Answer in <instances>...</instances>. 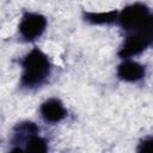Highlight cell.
I'll list each match as a JSON object with an SVG mask.
<instances>
[{
  "mask_svg": "<svg viewBox=\"0 0 153 153\" xmlns=\"http://www.w3.org/2000/svg\"><path fill=\"white\" fill-rule=\"evenodd\" d=\"M47 149H48L47 141L43 137H41L38 134L32 136L31 139H29L27 142L25 143V151H27V152L43 153V152H47Z\"/></svg>",
  "mask_w": 153,
  "mask_h": 153,
  "instance_id": "cell-9",
  "label": "cell"
},
{
  "mask_svg": "<svg viewBox=\"0 0 153 153\" xmlns=\"http://www.w3.org/2000/svg\"><path fill=\"white\" fill-rule=\"evenodd\" d=\"M152 41H153L152 31L130 32L126 37L121 49L118 50V56L121 59H129L133 56H137L151 45Z\"/></svg>",
  "mask_w": 153,
  "mask_h": 153,
  "instance_id": "cell-3",
  "label": "cell"
},
{
  "mask_svg": "<svg viewBox=\"0 0 153 153\" xmlns=\"http://www.w3.org/2000/svg\"><path fill=\"white\" fill-rule=\"evenodd\" d=\"M47 29V19L41 13L26 12L19 23V33L26 42L41 37Z\"/></svg>",
  "mask_w": 153,
  "mask_h": 153,
  "instance_id": "cell-4",
  "label": "cell"
},
{
  "mask_svg": "<svg viewBox=\"0 0 153 153\" xmlns=\"http://www.w3.org/2000/svg\"><path fill=\"white\" fill-rule=\"evenodd\" d=\"M117 22L127 32L153 31V17L151 10L141 2L131 4L118 12Z\"/></svg>",
  "mask_w": 153,
  "mask_h": 153,
  "instance_id": "cell-2",
  "label": "cell"
},
{
  "mask_svg": "<svg viewBox=\"0 0 153 153\" xmlns=\"http://www.w3.org/2000/svg\"><path fill=\"white\" fill-rule=\"evenodd\" d=\"M145 74H146L145 66L133 60L124 59V61L120 63V66L117 67V76L122 81L136 82L140 81L145 76Z\"/></svg>",
  "mask_w": 153,
  "mask_h": 153,
  "instance_id": "cell-6",
  "label": "cell"
},
{
  "mask_svg": "<svg viewBox=\"0 0 153 153\" xmlns=\"http://www.w3.org/2000/svg\"><path fill=\"white\" fill-rule=\"evenodd\" d=\"M118 11L112 10L108 12H84L85 22L93 25H108L117 22Z\"/></svg>",
  "mask_w": 153,
  "mask_h": 153,
  "instance_id": "cell-8",
  "label": "cell"
},
{
  "mask_svg": "<svg viewBox=\"0 0 153 153\" xmlns=\"http://www.w3.org/2000/svg\"><path fill=\"white\" fill-rule=\"evenodd\" d=\"M38 131H39V128H38V126L36 123L30 122V121L20 122L13 129V135H12L11 142L13 145L26 143L27 140L31 139L32 136L37 135Z\"/></svg>",
  "mask_w": 153,
  "mask_h": 153,
  "instance_id": "cell-7",
  "label": "cell"
},
{
  "mask_svg": "<svg viewBox=\"0 0 153 153\" xmlns=\"http://www.w3.org/2000/svg\"><path fill=\"white\" fill-rule=\"evenodd\" d=\"M151 143H152V137H147V139H143L139 146V151L140 152H146L151 147Z\"/></svg>",
  "mask_w": 153,
  "mask_h": 153,
  "instance_id": "cell-10",
  "label": "cell"
},
{
  "mask_svg": "<svg viewBox=\"0 0 153 153\" xmlns=\"http://www.w3.org/2000/svg\"><path fill=\"white\" fill-rule=\"evenodd\" d=\"M39 112L42 118L48 123H59L67 116V110L57 98H49L43 102Z\"/></svg>",
  "mask_w": 153,
  "mask_h": 153,
  "instance_id": "cell-5",
  "label": "cell"
},
{
  "mask_svg": "<svg viewBox=\"0 0 153 153\" xmlns=\"http://www.w3.org/2000/svg\"><path fill=\"white\" fill-rule=\"evenodd\" d=\"M22 68L20 86L31 90L42 86L48 80L51 65L48 56L42 50L33 48L22 60Z\"/></svg>",
  "mask_w": 153,
  "mask_h": 153,
  "instance_id": "cell-1",
  "label": "cell"
}]
</instances>
